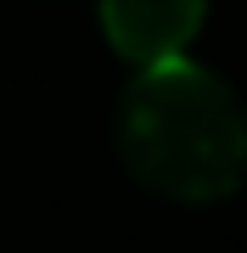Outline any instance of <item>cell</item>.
<instances>
[{"mask_svg": "<svg viewBox=\"0 0 247 253\" xmlns=\"http://www.w3.org/2000/svg\"><path fill=\"white\" fill-rule=\"evenodd\" d=\"M202 17H208V0H101V34L135 68L185 56Z\"/></svg>", "mask_w": 247, "mask_h": 253, "instance_id": "7a4b0ae2", "label": "cell"}, {"mask_svg": "<svg viewBox=\"0 0 247 253\" xmlns=\"http://www.w3.org/2000/svg\"><path fill=\"white\" fill-rule=\"evenodd\" d=\"M118 163L152 197L219 203L247 180V107L213 68L174 56L135 68L112 118Z\"/></svg>", "mask_w": 247, "mask_h": 253, "instance_id": "6da1fadb", "label": "cell"}]
</instances>
